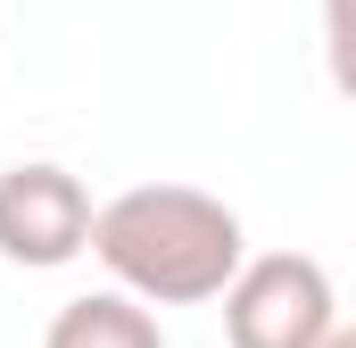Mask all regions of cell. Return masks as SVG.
Returning a JSON list of instances; mask_svg holds the SVG:
<instances>
[{"label":"cell","mask_w":356,"mask_h":348,"mask_svg":"<svg viewBox=\"0 0 356 348\" xmlns=\"http://www.w3.org/2000/svg\"><path fill=\"white\" fill-rule=\"evenodd\" d=\"M42 348H166L158 315L124 290H91V299H67L50 315V340Z\"/></svg>","instance_id":"4"},{"label":"cell","mask_w":356,"mask_h":348,"mask_svg":"<svg viewBox=\"0 0 356 348\" xmlns=\"http://www.w3.org/2000/svg\"><path fill=\"white\" fill-rule=\"evenodd\" d=\"M323 348H356V324H340V332H332V340H323Z\"/></svg>","instance_id":"6"},{"label":"cell","mask_w":356,"mask_h":348,"mask_svg":"<svg viewBox=\"0 0 356 348\" xmlns=\"http://www.w3.org/2000/svg\"><path fill=\"white\" fill-rule=\"evenodd\" d=\"M323 67H332V91L356 108V0H323Z\"/></svg>","instance_id":"5"},{"label":"cell","mask_w":356,"mask_h":348,"mask_svg":"<svg viewBox=\"0 0 356 348\" xmlns=\"http://www.w3.org/2000/svg\"><path fill=\"white\" fill-rule=\"evenodd\" d=\"M91 191L50 158H25V166L0 174V258L25 265V274H50V265H75L91 249Z\"/></svg>","instance_id":"3"},{"label":"cell","mask_w":356,"mask_h":348,"mask_svg":"<svg viewBox=\"0 0 356 348\" xmlns=\"http://www.w3.org/2000/svg\"><path fill=\"white\" fill-rule=\"evenodd\" d=\"M91 258L116 274L124 299L141 307H199L224 299L232 274L249 265V232L216 191L191 182H133L99 207L91 224Z\"/></svg>","instance_id":"1"},{"label":"cell","mask_w":356,"mask_h":348,"mask_svg":"<svg viewBox=\"0 0 356 348\" xmlns=\"http://www.w3.org/2000/svg\"><path fill=\"white\" fill-rule=\"evenodd\" d=\"M332 332H340V299L307 249H266L224 290V340L232 348H323Z\"/></svg>","instance_id":"2"}]
</instances>
